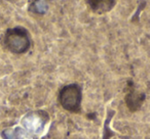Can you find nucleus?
Returning <instances> with one entry per match:
<instances>
[{
  "mask_svg": "<svg viewBox=\"0 0 150 139\" xmlns=\"http://www.w3.org/2000/svg\"><path fill=\"white\" fill-rule=\"evenodd\" d=\"M127 89V92L125 97V105L131 112H135L141 108L143 102L145 101V94L142 92H138L135 88V84L132 81H129Z\"/></svg>",
  "mask_w": 150,
  "mask_h": 139,
  "instance_id": "nucleus-4",
  "label": "nucleus"
},
{
  "mask_svg": "<svg viewBox=\"0 0 150 139\" xmlns=\"http://www.w3.org/2000/svg\"><path fill=\"white\" fill-rule=\"evenodd\" d=\"M4 43L7 49L17 54L25 53L31 45L29 33L22 27L7 30L4 36Z\"/></svg>",
  "mask_w": 150,
  "mask_h": 139,
  "instance_id": "nucleus-2",
  "label": "nucleus"
},
{
  "mask_svg": "<svg viewBox=\"0 0 150 139\" xmlns=\"http://www.w3.org/2000/svg\"><path fill=\"white\" fill-rule=\"evenodd\" d=\"M30 8H31L32 11H34L36 13H43L45 11V9L47 8V5L42 0H35L31 4Z\"/></svg>",
  "mask_w": 150,
  "mask_h": 139,
  "instance_id": "nucleus-7",
  "label": "nucleus"
},
{
  "mask_svg": "<svg viewBox=\"0 0 150 139\" xmlns=\"http://www.w3.org/2000/svg\"><path fill=\"white\" fill-rule=\"evenodd\" d=\"M59 103L67 112L77 114L81 112L82 90L78 84L65 85L59 92Z\"/></svg>",
  "mask_w": 150,
  "mask_h": 139,
  "instance_id": "nucleus-1",
  "label": "nucleus"
},
{
  "mask_svg": "<svg viewBox=\"0 0 150 139\" xmlns=\"http://www.w3.org/2000/svg\"><path fill=\"white\" fill-rule=\"evenodd\" d=\"M15 136L16 139H36L35 135L33 133L29 132L28 130H26L25 128H21L18 127L15 129Z\"/></svg>",
  "mask_w": 150,
  "mask_h": 139,
  "instance_id": "nucleus-6",
  "label": "nucleus"
},
{
  "mask_svg": "<svg viewBox=\"0 0 150 139\" xmlns=\"http://www.w3.org/2000/svg\"><path fill=\"white\" fill-rule=\"evenodd\" d=\"M2 136L4 139H16V136H15V132L11 130H8V129H6V130H4L2 132Z\"/></svg>",
  "mask_w": 150,
  "mask_h": 139,
  "instance_id": "nucleus-8",
  "label": "nucleus"
},
{
  "mask_svg": "<svg viewBox=\"0 0 150 139\" xmlns=\"http://www.w3.org/2000/svg\"><path fill=\"white\" fill-rule=\"evenodd\" d=\"M93 13L97 15H105L113 9L117 0H84Z\"/></svg>",
  "mask_w": 150,
  "mask_h": 139,
  "instance_id": "nucleus-5",
  "label": "nucleus"
},
{
  "mask_svg": "<svg viewBox=\"0 0 150 139\" xmlns=\"http://www.w3.org/2000/svg\"><path fill=\"white\" fill-rule=\"evenodd\" d=\"M48 121V115L45 112H32L27 114L22 120L23 127L33 134H39L43 131Z\"/></svg>",
  "mask_w": 150,
  "mask_h": 139,
  "instance_id": "nucleus-3",
  "label": "nucleus"
}]
</instances>
